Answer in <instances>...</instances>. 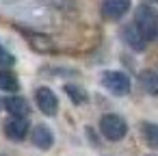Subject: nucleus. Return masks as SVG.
<instances>
[{"mask_svg":"<svg viewBox=\"0 0 158 156\" xmlns=\"http://www.w3.org/2000/svg\"><path fill=\"white\" fill-rule=\"evenodd\" d=\"M134 28L139 31V35L145 41L156 39V35H158V11L149 5H141L136 9V15H134Z\"/></svg>","mask_w":158,"mask_h":156,"instance_id":"f257e3e1","label":"nucleus"},{"mask_svg":"<svg viewBox=\"0 0 158 156\" xmlns=\"http://www.w3.org/2000/svg\"><path fill=\"white\" fill-rule=\"evenodd\" d=\"M100 130L108 141H121L128 134V124L123 117H119L115 113H106L100 117Z\"/></svg>","mask_w":158,"mask_h":156,"instance_id":"f03ea898","label":"nucleus"},{"mask_svg":"<svg viewBox=\"0 0 158 156\" xmlns=\"http://www.w3.org/2000/svg\"><path fill=\"white\" fill-rule=\"evenodd\" d=\"M102 85L106 91H110L113 95H128L130 93V78L123 72H104L102 74Z\"/></svg>","mask_w":158,"mask_h":156,"instance_id":"7ed1b4c3","label":"nucleus"},{"mask_svg":"<svg viewBox=\"0 0 158 156\" xmlns=\"http://www.w3.org/2000/svg\"><path fill=\"white\" fill-rule=\"evenodd\" d=\"M35 100H37V106H39V111H41L44 115H50V117H52V115L59 113V98L52 93V89H48V87L37 89Z\"/></svg>","mask_w":158,"mask_h":156,"instance_id":"20e7f679","label":"nucleus"},{"mask_svg":"<svg viewBox=\"0 0 158 156\" xmlns=\"http://www.w3.org/2000/svg\"><path fill=\"white\" fill-rule=\"evenodd\" d=\"M130 9V0H104L102 2V15L108 20H119Z\"/></svg>","mask_w":158,"mask_h":156,"instance_id":"39448f33","label":"nucleus"},{"mask_svg":"<svg viewBox=\"0 0 158 156\" xmlns=\"http://www.w3.org/2000/svg\"><path fill=\"white\" fill-rule=\"evenodd\" d=\"M5 134L11 139V141H22L26 134H28V121L24 117H13L5 124Z\"/></svg>","mask_w":158,"mask_h":156,"instance_id":"423d86ee","label":"nucleus"},{"mask_svg":"<svg viewBox=\"0 0 158 156\" xmlns=\"http://www.w3.org/2000/svg\"><path fill=\"white\" fill-rule=\"evenodd\" d=\"M31 139L39 150H50L52 143H54V134L48 126H35L33 132H31Z\"/></svg>","mask_w":158,"mask_h":156,"instance_id":"0eeeda50","label":"nucleus"},{"mask_svg":"<svg viewBox=\"0 0 158 156\" xmlns=\"http://www.w3.org/2000/svg\"><path fill=\"white\" fill-rule=\"evenodd\" d=\"M5 108H7L13 117H26L28 111H31L28 102H26L24 98H20V95H11V98H7V100H5Z\"/></svg>","mask_w":158,"mask_h":156,"instance_id":"6e6552de","label":"nucleus"},{"mask_svg":"<svg viewBox=\"0 0 158 156\" xmlns=\"http://www.w3.org/2000/svg\"><path fill=\"white\" fill-rule=\"evenodd\" d=\"M123 39H126V44H128L132 50H136V52H143V50H145V44H147V41L139 35V31L134 28V24L123 28Z\"/></svg>","mask_w":158,"mask_h":156,"instance_id":"1a4fd4ad","label":"nucleus"},{"mask_svg":"<svg viewBox=\"0 0 158 156\" xmlns=\"http://www.w3.org/2000/svg\"><path fill=\"white\" fill-rule=\"evenodd\" d=\"M0 89L2 91H9V93H15L20 89V80L13 72L9 70H0Z\"/></svg>","mask_w":158,"mask_h":156,"instance_id":"9d476101","label":"nucleus"},{"mask_svg":"<svg viewBox=\"0 0 158 156\" xmlns=\"http://www.w3.org/2000/svg\"><path fill=\"white\" fill-rule=\"evenodd\" d=\"M63 89H65V93L72 98V102H74L76 106H80V104H87V102H89V93H87L82 87H78V85H65Z\"/></svg>","mask_w":158,"mask_h":156,"instance_id":"9b49d317","label":"nucleus"},{"mask_svg":"<svg viewBox=\"0 0 158 156\" xmlns=\"http://www.w3.org/2000/svg\"><path fill=\"white\" fill-rule=\"evenodd\" d=\"M141 85L149 95L158 98V74L156 72H143L141 74Z\"/></svg>","mask_w":158,"mask_h":156,"instance_id":"f8f14e48","label":"nucleus"},{"mask_svg":"<svg viewBox=\"0 0 158 156\" xmlns=\"http://www.w3.org/2000/svg\"><path fill=\"white\" fill-rule=\"evenodd\" d=\"M141 132H143L145 141H147L152 147H158V124L145 121V124H141Z\"/></svg>","mask_w":158,"mask_h":156,"instance_id":"ddd939ff","label":"nucleus"},{"mask_svg":"<svg viewBox=\"0 0 158 156\" xmlns=\"http://www.w3.org/2000/svg\"><path fill=\"white\" fill-rule=\"evenodd\" d=\"M13 63H15L13 54H11L5 46H0V67H9V65H13Z\"/></svg>","mask_w":158,"mask_h":156,"instance_id":"4468645a","label":"nucleus"}]
</instances>
